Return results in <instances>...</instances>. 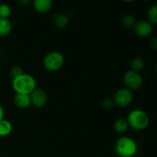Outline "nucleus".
Returning <instances> with one entry per match:
<instances>
[{
    "instance_id": "f257e3e1",
    "label": "nucleus",
    "mask_w": 157,
    "mask_h": 157,
    "mask_svg": "<svg viewBox=\"0 0 157 157\" xmlns=\"http://www.w3.org/2000/svg\"><path fill=\"white\" fill-rule=\"evenodd\" d=\"M114 150L119 157H133L137 153L138 146L131 137L123 136L115 143Z\"/></svg>"
},
{
    "instance_id": "f03ea898",
    "label": "nucleus",
    "mask_w": 157,
    "mask_h": 157,
    "mask_svg": "<svg viewBox=\"0 0 157 157\" xmlns=\"http://www.w3.org/2000/svg\"><path fill=\"white\" fill-rule=\"evenodd\" d=\"M36 80L29 74L24 73L12 79V86L15 93L30 94L36 88Z\"/></svg>"
},
{
    "instance_id": "7ed1b4c3",
    "label": "nucleus",
    "mask_w": 157,
    "mask_h": 157,
    "mask_svg": "<svg viewBox=\"0 0 157 157\" xmlns=\"http://www.w3.org/2000/svg\"><path fill=\"white\" fill-rule=\"evenodd\" d=\"M127 121L129 127L137 131L144 130L150 124V118L148 114L141 109H134L127 115Z\"/></svg>"
},
{
    "instance_id": "20e7f679",
    "label": "nucleus",
    "mask_w": 157,
    "mask_h": 157,
    "mask_svg": "<svg viewBox=\"0 0 157 157\" xmlns=\"http://www.w3.org/2000/svg\"><path fill=\"white\" fill-rule=\"evenodd\" d=\"M64 63V57L61 52H52L47 54L43 60V66L48 71H57L62 67Z\"/></svg>"
},
{
    "instance_id": "39448f33",
    "label": "nucleus",
    "mask_w": 157,
    "mask_h": 157,
    "mask_svg": "<svg viewBox=\"0 0 157 157\" xmlns=\"http://www.w3.org/2000/svg\"><path fill=\"white\" fill-rule=\"evenodd\" d=\"M124 82L127 88L130 90H136L143 86V78L138 72L130 70L124 76Z\"/></svg>"
},
{
    "instance_id": "423d86ee",
    "label": "nucleus",
    "mask_w": 157,
    "mask_h": 157,
    "mask_svg": "<svg viewBox=\"0 0 157 157\" xmlns=\"http://www.w3.org/2000/svg\"><path fill=\"white\" fill-rule=\"evenodd\" d=\"M133 94L132 90L127 87H122L116 91L113 100L115 105L120 107H127L132 103Z\"/></svg>"
},
{
    "instance_id": "0eeeda50",
    "label": "nucleus",
    "mask_w": 157,
    "mask_h": 157,
    "mask_svg": "<svg viewBox=\"0 0 157 157\" xmlns=\"http://www.w3.org/2000/svg\"><path fill=\"white\" fill-rule=\"evenodd\" d=\"M31 101V105L37 108H42L47 104V94L45 91L41 88H35L29 94Z\"/></svg>"
},
{
    "instance_id": "6e6552de",
    "label": "nucleus",
    "mask_w": 157,
    "mask_h": 157,
    "mask_svg": "<svg viewBox=\"0 0 157 157\" xmlns=\"http://www.w3.org/2000/svg\"><path fill=\"white\" fill-rule=\"evenodd\" d=\"M133 28H134L135 34L140 38H148L153 34V25L148 21L142 20V21H138Z\"/></svg>"
},
{
    "instance_id": "1a4fd4ad",
    "label": "nucleus",
    "mask_w": 157,
    "mask_h": 157,
    "mask_svg": "<svg viewBox=\"0 0 157 157\" xmlns=\"http://www.w3.org/2000/svg\"><path fill=\"white\" fill-rule=\"evenodd\" d=\"M52 0H35L32 2L34 9L38 13L45 14L48 12L52 8Z\"/></svg>"
},
{
    "instance_id": "9d476101",
    "label": "nucleus",
    "mask_w": 157,
    "mask_h": 157,
    "mask_svg": "<svg viewBox=\"0 0 157 157\" xmlns=\"http://www.w3.org/2000/svg\"><path fill=\"white\" fill-rule=\"evenodd\" d=\"M14 103L18 107L21 109L28 108L31 105V101L29 94H25L15 93L14 96Z\"/></svg>"
},
{
    "instance_id": "9b49d317",
    "label": "nucleus",
    "mask_w": 157,
    "mask_h": 157,
    "mask_svg": "<svg viewBox=\"0 0 157 157\" xmlns=\"http://www.w3.org/2000/svg\"><path fill=\"white\" fill-rule=\"evenodd\" d=\"M69 22L68 17L64 14L56 13L53 16V23L58 29H64Z\"/></svg>"
},
{
    "instance_id": "f8f14e48",
    "label": "nucleus",
    "mask_w": 157,
    "mask_h": 157,
    "mask_svg": "<svg viewBox=\"0 0 157 157\" xmlns=\"http://www.w3.org/2000/svg\"><path fill=\"white\" fill-rule=\"evenodd\" d=\"M12 30V22L9 19L0 18V37L9 35Z\"/></svg>"
},
{
    "instance_id": "ddd939ff",
    "label": "nucleus",
    "mask_w": 157,
    "mask_h": 157,
    "mask_svg": "<svg viewBox=\"0 0 157 157\" xmlns=\"http://www.w3.org/2000/svg\"><path fill=\"white\" fill-rule=\"evenodd\" d=\"M12 131V125L10 121L4 119L0 121V136L5 137L11 134Z\"/></svg>"
},
{
    "instance_id": "4468645a",
    "label": "nucleus",
    "mask_w": 157,
    "mask_h": 157,
    "mask_svg": "<svg viewBox=\"0 0 157 157\" xmlns=\"http://www.w3.org/2000/svg\"><path fill=\"white\" fill-rule=\"evenodd\" d=\"M113 126H114V130L120 133H125L129 128L128 123H127V120L124 118H119L117 120Z\"/></svg>"
},
{
    "instance_id": "2eb2a0df",
    "label": "nucleus",
    "mask_w": 157,
    "mask_h": 157,
    "mask_svg": "<svg viewBox=\"0 0 157 157\" xmlns=\"http://www.w3.org/2000/svg\"><path fill=\"white\" fill-rule=\"evenodd\" d=\"M144 66H145V62L144 59L138 57V58H133L130 62V67H131L130 70L140 73V71H141L144 68Z\"/></svg>"
},
{
    "instance_id": "dca6fc26",
    "label": "nucleus",
    "mask_w": 157,
    "mask_h": 157,
    "mask_svg": "<svg viewBox=\"0 0 157 157\" xmlns=\"http://www.w3.org/2000/svg\"><path fill=\"white\" fill-rule=\"evenodd\" d=\"M136 23V20L135 16L130 14L125 15L122 18V24L127 29H131L135 26Z\"/></svg>"
},
{
    "instance_id": "f3484780",
    "label": "nucleus",
    "mask_w": 157,
    "mask_h": 157,
    "mask_svg": "<svg viewBox=\"0 0 157 157\" xmlns=\"http://www.w3.org/2000/svg\"><path fill=\"white\" fill-rule=\"evenodd\" d=\"M147 17H148L149 22L151 23L152 25H156L157 24V5H153L149 9Z\"/></svg>"
},
{
    "instance_id": "a211bd4d",
    "label": "nucleus",
    "mask_w": 157,
    "mask_h": 157,
    "mask_svg": "<svg viewBox=\"0 0 157 157\" xmlns=\"http://www.w3.org/2000/svg\"><path fill=\"white\" fill-rule=\"evenodd\" d=\"M11 13H12V9L9 5L5 4V3L0 4V18L9 19Z\"/></svg>"
},
{
    "instance_id": "6ab92c4d",
    "label": "nucleus",
    "mask_w": 157,
    "mask_h": 157,
    "mask_svg": "<svg viewBox=\"0 0 157 157\" xmlns=\"http://www.w3.org/2000/svg\"><path fill=\"white\" fill-rule=\"evenodd\" d=\"M114 105L113 100L111 98H105L101 101V107L105 110H110L114 107Z\"/></svg>"
},
{
    "instance_id": "aec40b11",
    "label": "nucleus",
    "mask_w": 157,
    "mask_h": 157,
    "mask_svg": "<svg viewBox=\"0 0 157 157\" xmlns=\"http://www.w3.org/2000/svg\"><path fill=\"white\" fill-rule=\"evenodd\" d=\"M25 72L23 71V69L21 68L19 66H15V67H12L10 71V75L12 76V79L15 78H18V77L21 76V75H23Z\"/></svg>"
},
{
    "instance_id": "412c9836",
    "label": "nucleus",
    "mask_w": 157,
    "mask_h": 157,
    "mask_svg": "<svg viewBox=\"0 0 157 157\" xmlns=\"http://www.w3.org/2000/svg\"><path fill=\"white\" fill-rule=\"evenodd\" d=\"M150 46H151V48L153 50H156L157 49V39L156 37H154V38L151 39V41H150Z\"/></svg>"
},
{
    "instance_id": "4be33fe9",
    "label": "nucleus",
    "mask_w": 157,
    "mask_h": 157,
    "mask_svg": "<svg viewBox=\"0 0 157 157\" xmlns=\"http://www.w3.org/2000/svg\"><path fill=\"white\" fill-rule=\"evenodd\" d=\"M4 117H5V110L4 108H3L2 106L0 105V121L5 119Z\"/></svg>"
},
{
    "instance_id": "5701e85b",
    "label": "nucleus",
    "mask_w": 157,
    "mask_h": 157,
    "mask_svg": "<svg viewBox=\"0 0 157 157\" xmlns=\"http://www.w3.org/2000/svg\"><path fill=\"white\" fill-rule=\"evenodd\" d=\"M18 3H19L20 5H21V6H24V7H25V6H27L28 5H29L31 3L30 1H28V0H20V1H18Z\"/></svg>"
},
{
    "instance_id": "b1692460",
    "label": "nucleus",
    "mask_w": 157,
    "mask_h": 157,
    "mask_svg": "<svg viewBox=\"0 0 157 157\" xmlns=\"http://www.w3.org/2000/svg\"><path fill=\"white\" fill-rule=\"evenodd\" d=\"M0 56H1V51H0Z\"/></svg>"
}]
</instances>
